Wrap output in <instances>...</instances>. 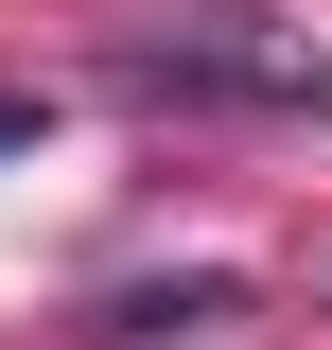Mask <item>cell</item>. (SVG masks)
<instances>
[{
    "mask_svg": "<svg viewBox=\"0 0 332 350\" xmlns=\"http://www.w3.org/2000/svg\"><path fill=\"white\" fill-rule=\"evenodd\" d=\"M105 88H123V105H175V123H210V105H227V123H332V53L297 36V18H245V0L123 36Z\"/></svg>",
    "mask_w": 332,
    "mask_h": 350,
    "instance_id": "obj_1",
    "label": "cell"
},
{
    "mask_svg": "<svg viewBox=\"0 0 332 350\" xmlns=\"http://www.w3.org/2000/svg\"><path fill=\"white\" fill-rule=\"evenodd\" d=\"M227 315H245V280H210V262H193V280H123L87 333H105V350H140V333H227Z\"/></svg>",
    "mask_w": 332,
    "mask_h": 350,
    "instance_id": "obj_2",
    "label": "cell"
},
{
    "mask_svg": "<svg viewBox=\"0 0 332 350\" xmlns=\"http://www.w3.org/2000/svg\"><path fill=\"white\" fill-rule=\"evenodd\" d=\"M36 123H53V105H36V88H0V158H36Z\"/></svg>",
    "mask_w": 332,
    "mask_h": 350,
    "instance_id": "obj_3",
    "label": "cell"
}]
</instances>
